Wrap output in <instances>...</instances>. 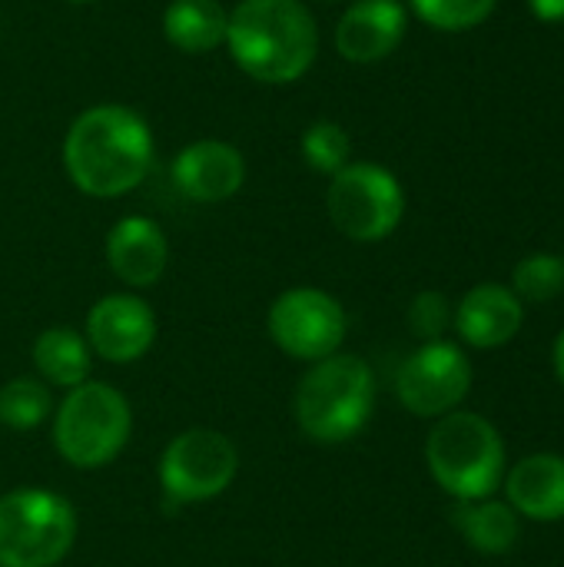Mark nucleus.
Here are the masks:
<instances>
[{
    "instance_id": "nucleus-1",
    "label": "nucleus",
    "mask_w": 564,
    "mask_h": 567,
    "mask_svg": "<svg viewBox=\"0 0 564 567\" xmlns=\"http://www.w3.org/2000/svg\"><path fill=\"white\" fill-rule=\"evenodd\" d=\"M63 166L80 193L116 199L146 179L153 166V133L136 110L96 103L70 123L63 136Z\"/></svg>"
},
{
    "instance_id": "nucleus-2",
    "label": "nucleus",
    "mask_w": 564,
    "mask_h": 567,
    "mask_svg": "<svg viewBox=\"0 0 564 567\" xmlns=\"http://www.w3.org/2000/svg\"><path fill=\"white\" fill-rule=\"evenodd\" d=\"M223 43L246 76L283 86L316 63L319 27L302 0H239L229 10Z\"/></svg>"
},
{
    "instance_id": "nucleus-3",
    "label": "nucleus",
    "mask_w": 564,
    "mask_h": 567,
    "mask_svg": "<svg viewBox=\"0 0 564 567\" xmlns=\"http://www.w3.org/2000/svg\"><path fill=\"white\" fill-rule=\"evenodd\" d=\"M376 409V375L359 355H326L312 362L293 395V415L306 439L342 445L356 439Z\"/></svg>"
},
{
    "instance_id": "nucleus-4",
    "label": "nucleus",
    "mask_w": 564,
    "mask_h": 567,
    "mask_svg": "<svg viewBox=\"0 0 564 567\" xmlns=\"http://www.w3.org/2000/svg\"><path fill=\"white\" fill-rule=\"evenodd\" d=\"M425 462L435 485L455 502L492 498L505 482V442L499 429L475 412H449L425 442Z\"/></svg>"
},
{
    "instance_id": "nucleus-5",
    "label": "nucleus",
    "mask_w": 564,
    "mask_h": 567,
    "mask_svg": "<svg viewBox=\"0 0 564 567\" xmlns=\"http://www.w3.org/2000/svg\"><path fill=\"white\" fill-rule=\"evenodd\" d=\"M133 412L123 392L106 382H80L66 392L53 419V445L73 468L110 465L130 442Z\"/></svg>"
},
{
    "instance_id": "nucleus-6",
    "label": "nucleus",
    "mask_w": 564,
    "mask_h": 567,
    "mask_svg": "<svg viewBox=\"0 0 564 567\" xmlns=\"http://www.w3.org/2000/svg\"><path fill=\"white\" fill-rule=\"evenodd\" d=\"M76 512L43 488L0 495V567H57L73 548Z\"/></svg>"
},
{
    "instance_id": "nucleus-7",
    "label": "nucleus",
    "mask_w": 564,
    "mask_h": 567,
    "mask_svg": "<svg viewBox=\"0 0 564 567\" xmlns=\"http://www.w3.org/2000/svg\"><path fill=\"white\" fill-rule=\"evenodd\" d=\"M332 226L352 243H379L392 236L406 216V193L392 169L379 163H346L326 193Z\"/></svg>"
},
{
    "instance_id": "nucleus-8",
    "label": "nucleus",
    "mask_w": 564,
    "mask_h": 567,
    "mask_svg": "<svg viewBox=\"0 0 564 567\" xmlns=\"http://www.w3.org/2000/svg\"><path fill=\"white\" fill-rule=\"evenodd\" d=\"M239 472L236 445L213 429L180 432L160 458V485L176 505L219 498Z\"/></svg>"
},
{
    "instance_id": "nucleus-9",
    "label": "nucleus",
    "mask_w": 564,
    "mask_h": 567,
    "mask_svg": "<svg viewBox=\"0 0 564 567\" xmlns=\"http://www.w3.org/2000/svg\"><path fill=\"white\" fill-rule=\"evenodd\" d=\"M472 392V362L455 342H422L396 372V395L419 419L459 412Z\"/></svg>"
},
{
    "instance_id": "nucleus-10",
    "label": "nucleus",
    "mask_w": 564,
    "mask_h": 567,
    "mask_svg": "<svg viewBox=\"0 0 564 567\" xmlns=\"http://www.w3.org/2000/svg\"><path fill=\"white\" fill-rule=\"evenodd\" d=\"M266 326H269L273 342L289 359L319 362V359L339 352L349 319H346V309L339 306V299H332L322 289L299 286V289H286L269 306Z\"/></svg>"
},
{
    "instance_id": "nucleus-11",
    "label": "nucleus",
    "mask_w": 564,
    "mask_h": 567,
    "mask_svg": "<svg viewBox=\"0 0 564 567\" xmlns=\"http://www.w3.org/2000/svg\"><path fill=\"white\" fill-rule=\"evenodd\" d=\"M156 342L153 309L126 292L103 296L86 316V346L113 365L143 359Z\"/></svg>"
},
{
    "instance_id": "nucleus-12",
    "label": "nucleus",
    "mask_w": 564,
    "mask_h": 567,
    "mask_svg": "<svg viewBox=\"0 0 564 567\" xmlns=\"http://www.w3.org/2000/svg\"><path fill=\"white\" fill-rule=\"evenodd\" d=\"M176 189L193 203H223L246 183V159L233 143L196 140L183 146L170 166Z\"/></svg>"
},
{
    "instance_id": "nucleus-13",
    "label": "nucleus",
    "mask_w": 564,
    "mask_h": 567,
    "mask_svg": "<svg viewBox=\"0 0 564 567\" xmlns=\"http://www.w3.org/2000/svg\"><path fill=\"white\" fill-rule=\"evenodd\" d=\"M406 27L402 0H356L336 23V50L352 63H376L402 43Z\"/></svg>"
},
{
    "instance_id": "nucleus-14",
    "label": "nucleus",
    "mask_w": 564,
    "mask_h": 567,
    "mask_svg": "<svg viewBox=\"0 0 564 567\" xmlns=\"http://www.w3.org/2000/svg\"><path fill=\"white\" fill-rule=\"evenodd\" d=\"M452 322L459 339L472 349H502L522 332L525 306L509 286L482 282L462 296Z\"/></svg>"
},
{
    "instance_id": "nucleus-15",
    "label": "nucleus",
    "mask_w": 564,
    "mask_h": 567,
    "mask_svg": "<svg viewBox=\"0 0 564 567\" xmlns=\"http://www.w3.org/2000/svg\"><path fill=\"white\" fill-rule=\"evenodd\" d=\"M170 246L166 233L160 223L146 216H123L110 233H106V262L113 276L133 289L156 286L160 276L166 272Z\"/></svg>"
},
{
    "instance_id": "nucleus-16",
    "label": "nucleus",
    "mask_w": 564,
    "mask_h": 567,
    "mask_svg": "<svg viewBox=\"0 0 564 567\" xmlns=\"http://www.w3.org/2000/svg\"><path fill=\"white\" fill-rule=\"evenodd\" d=\"M505 498L525 522H564V455L535 452L505 472Z\"/></svg>"
},
{
    "instance_id": "nucleus-17",
    "label": "nucleus",
    "mask_w": 564,
    "mask_h": 567,
    "mask_svg": "<svg viewBox=\"0 0 564 567\" xmlns=\"http://www.w3.org/2000/svg\"><path fill=\"white\" fill-rule=\"evenodd\" d=\"M452 522L469 548L482 555H509L519 542L522 518L512 512L509 502L482 498V502H455Z\"/></svg>"
},
{
    "instance_id": "nucleus-18",
    "label": "nucleus",
    "mask_w": 564,
    "mask_h": 567,
    "mask_svg": "<svg viewBox=\"0 0 564 567\" xmlns=\"http://www.w3.org/2000/svg\"><path fill=\"white\" fill-rule=\"evenodd\" d=\"M226 20L219 0H173L163 10V33L183 53H209L226 40Z\"/></svg>"
},
{
    "instance_id": "nucleus-19",
    "label": "nucleus",
    "mask_w": 564,
    "mask_h": 567,
    "mask_svg": "<svg viewBox=\"0 0 564 567\" xmlns=\"http://www.w3.org/2000/svg\"><path fill=\"white\" fill-rule=\"evenodd\" d=\"M33 365L50 385L76 389L90 375V346L70 326L43 329L33 342Z\"/></svg>"
},
{
    "instance_id": "nucleus-20",
    "label": "nucleus",
    "mask_w": 564,
    "mask_h": 567,
    "mask_svg": "<svg viewBox=\"0 0 564 567\" xmlns=\"http://www.w3.org/2000/svg\"><path fill=\"white\" fill-rule=\"evenodd\" d=\"M53 409L50 389L37 379H13L0 389V422L13 432L37 429Z\"/></svg>"
},
{
    "instance_id": "nucleus-21",
    "label": "nucleus",
    "mask_w": 564,
    "mask_h": 567,
    "mask_svg": "<svg viewBox=\"0 0 564 567\" xmlns=\"http://www.w3.org/2000/svg\"><path fill=\"white\" fill-rule=\"evenodd\" d=\"M522 302H552L564 292V259L552 252H535L525 256L512 269V286H509Z\"/></svg>"
},
{
    "instance_id": "nucleus-22",
    "label": "nucleus",
    "mask_w": 564,
    "mask_h": 567,
    "mask_svg": "<svg viewBox=\"0 0 564 567\" xmlns=\"http://www.w3.org/2000/svg\"><path fill=\"white\" fill-rule=\"evenodd\" d=\"M302 156L316 173L336 176L346 163H352V140L336 120H316L302 133Z\"/></svg>"
},
{
    "instance_id": "nucleus-23",
    "label": "nucleus",
    "mask_w": 564,
    "mask_h": 567,
    "mask_svg": "<svg viewBox=\"0 0 564 567\" xmlns=\"http://www.w3.org/2000/svg\"><path fill=\"white\" fill-rule=\"evenodd\" d=\"M422 23L442 33H462L485 23L499 0H409Z\"/></svg>"
},
{
    "instance_id": "nucleus-24",
    "label": "nucleus",
    "mask_w": 564,
    "mask_h": 567,
    "mask_svg": "<svg viewBox=\"0 0 564 567\" xmlns=\"http://www.w3.org/2000/svg\"><path fill=\"white\" fill-rule=\"evenodd\" d=\"M452 306L442 292H419L409 306V329L422 339V342H439L445 336V329L452 326Z\"/></svg>"
},
{
    "instance_id": "nucleus-25",
    "label": "nucleus",
    "mask_w": 564,
    "mask_h": 567,
    "mask_svg": "<svg viewBox=\"0 0 564 567\" xmlns=\"http://www.w3.org/2000/svg\"><path fill=\"white\" fill-rule=\"evenodd\" d=\"M532 13L545 23H562L564 20V0H529Z\"/></svg>"
},
{
    "instance_id": "nucleus-26",
    "label": "nucleus",
    "mask_w": 564,
    "mask_h": 567,
    "mask_svg": "<svg viewBox=\"0 0 564 567\" xmlns=\"http://www.w3.org/2000/svg\"><path fill=\"white\" fill-rule=\"evenodd\" d=\"M555 375H558V382L564 385V329L562 336L555 339Z\"/></svg>"
},
{
    "instance_id": "nucleus-27",
    "label": "nucleus",
    "mask_w": 564,
    "mask_h": 567,
    "mask_svg": "<svg viewBox=\"0 0 564 567\" xmlns=\"http://www.w3.org/2000/svg\"><path fill=\"white\" fill-rule=\"evenodd\" d=\"M70 3H93V0H70Z\"/></svg>"
}]
</instances>
